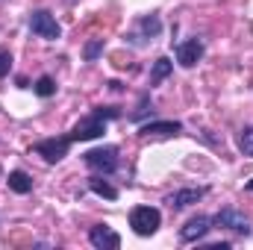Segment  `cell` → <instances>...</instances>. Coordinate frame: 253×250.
Returning <instances> with one entry per match:
<instances>
[{
    "label": "cell",
    "mask_w": 253,
    "mask_h": 250,
    "mask_svg": "<svg viewBox=\"0 0 253 250\" xmlns=\"http://www.w3.org/2000/svg\"><path fill=\"white\" fill-rule=\"evenodd\" d=\"M94 112H97L100 118H106V121H109V118H118V109H109V106H106V109H94Z\"/></svg>",
    "instance_id": "obj_21"
},
{
    "label": "cell",
    "mask_w": 253,
    "mask_h": 250,
    "mask_svg": "<svg viewBox=\"0 0 253 250\" xmlns=\"http://www.w3.org/2000/svg\"><path fill=\"white\" fill-rule=\"evenodd\" d=\"M141 30H144V33H150V36H156V33L162 30V24H159V18H156V15H150V18H144V21H141Z\"/></svg>",
    "instance_id": "obj_19"
},
{
    "label": "cell",
    "mask_w": 253,
    "mask_h": 250,
    "mask_svg": "<svg viewBox=\"0 0 253 250\" xmlns=\"http://www.w3.org/2000/svg\"><path fill=\"white\" fill-rule=\"evenodd\" d=\"M212 224H218V227H227V230H233V233H239V236H251V218L245 215V212H239V209H221L215 218H212Z\"/></svg>",
    "instance_id": "obj_5"
},
{
    "label": "cell",
    "mask_w": 253,
    "mask_h": 250,
    "mask_svg": "<svg viewBox=\"0 0 253 250\" xmlns=\"http://www.w3.org/2000/svg\"><path fill=\"white\" fill-rule=\"evenodd\" d=\"M212 230V218L209 215H194L191 221H186V227L180 230V239L189 245V242H200L206 233Z\"/></svg>",
    "instance_id": "obj_8"
},
{
    "label": "cell",
    "mask_w": 253,
    "mask_h": 250,
    "mask_svg": "<svg viewBox=\"0 0 253 250\" xmlns=\"http://www.w3.org/2000/svg\"><path fill=\"white\" fill-rule=\"evenodd\" d=\"M30 30H33L39 39H47V42H56V39L62 36L56 18H53L47 9H36V12L30 15Z\"/></svg>",
    "instance_id": "obj_3"
},
{
    "label": "cell",
    "mask_w": 253,
    "mask_h": 250,
    "mask_svg": "<svg viewBox=\"0 0 253 250\" xmlns=\"http://www.w3.org/2000/svg\"><path fill=\"white\" fill-rule=\"evenodd\" d=\"M9 188H12L15 194H30V191H33V180H30V174H24V171H12V174H9Z\"/></svg>",
    "instance_id": "obj_12"
},
{
    "label": "cell",
    "mask_w": 253,
    "mask_h": 250,
    "mask_svg": "<svg viewBox=\"0 0 253 250\" xmlns=\"http://www.w3.org/2000/svg\"><path fill=\"white\" fill-rule=\"evenodd\" d=\"M33 91L39 94V97H50V94H56V83H53V77H39L36 80V85H33Z\"/></svg>",
    "instance_id": "obj_15"
},
{
    "label": "cell",
    "mask_w": 253,
    "mask_h": 250,
    "mask_svg": "<svg viewBox=\"0 0 253 250\" xmlns=\"http://www.w3.org/2000/svg\"><path fill=\"white\" fill-rule=\"evenodd\" d=\"M118 147H112V144H106V147H94V150H88L85 153V165L91 168V171H100V174H115L118 171Z\"/></svg>",
    "instance_id": "obj_2"
},
{
    "label": "cell",
    "mask_w": 253,
    "mask_h": 250,
    "mask_svg": "<svg viewBox=\"0 0 253 250\" xmlns=\"http://www.w3.org/2000/svg\"><path fill=\"white\" fill-rule=\"evenodd\" d=\"M103 132H106V118H100L97 112H91V115H85L80 124L74 126L71 141H91V138H100Z\"/></svg>",
    "instance_id": "obj_4"
},
{
    "label": "cell",
    "mask_w": 253,
    "mask_h": 250,
    "mask_svg": "<svg viewBox=\"0 0 253 250\" xmlns=\"http://www.w3.org/2000/svg\"><path fill=\"white\" fill-rule=\"evenodd\" d=\"M100 50H103V39H91V42L85 44V59L94 62V59L100 56Z\"/></svg>",
    "instance_id": "obj_17"
},
{
    "label": "cell",
    "mask_w": 253,
    "mask_h": 250,
    "mask_svg": "<svg viewBox=\"0 0 253 250\" xmlns=\"http://www.w3.org/2000/svg\"><path fill=\"white\" fill-rule=\"evenodd\" d=\"M183 129L180 121H150V124H144L138 129V135H144V138H150V135H159V138H168V135H177Z\"/></svg>",
    "instance_id": "obj_10"
},
{
    "label": "cell",
    "mask_w": 253,
    "mask_h": 250,
    "mask_svg": "<svg viewBox=\"0 0 253 250\" xmlns=\"http://www.w3.org/2000/svg\"><path fill=\"white\" fill-rule=\"evenodd\" d=\"M147 112H153V103H150L147 97H141V103H138V109H135V112L129 115V121H141V118H144Z\"/></svg>",
    "instance_id": "obj_18"
},
{
    "label": "cell",
    "mask_w": 253,
    "mask_h": 250,
    "mask_svg": "<svg viewBox=\"0 0 253 250\" xmlns=\"http://www.w3.org/2000/svg\"><path fill=\"white\" fill-rule=\"evenodd\" d=\"M88 188L94 191V194H100V197H106V200H115L118 197V188L109 186L106 180H100V177H94V180H88Z\"/></svg>",
    "instance_id": "obj_14"
},
{
    "label": "cell",
    "mask_w": 253,
    "mask_h": 250,
    "mask_svg": "<svg viewBox=\"0 0 253 250\" xmlns=\"http://www.w3.org/2000/svg\"><path fill=\"white\" fill-rule=\"evenodd\" d=\"M203 42L200 39H189V42H183V44H177V62L183 65V68H194V65L203 59Z\"/></svg>",
    "instance_id": "obj_9"
},
{
    "label": "cell",
    "mask_w": 253,
    "mask_h": 250,
    "mask_svg": "<svg viewBox=\"0 0 253 250\" xmlns=\"http://www.w3.org/2000/svg\"><path fill=\"white\" fill-rule=\"evenodd\" d=\"M203 194H206V188H180V191H174L165 203H168L171 209H186V206H191V203L203 200Z\"/></svg>",
    "instance_id": "obj_11"
},
{
    "label": "cell",
    "mask_w": 253,
    "mask_h": 250,
    "mask_svg": "<svg viewBox=\"0 0 253 250\" xmlns=\"http://www.w3.org/2000/svg\"><path fill=\"white\" fill-rule=\"evenodd\" d=\"M239 147H242L245 156L253 159V126H245V129L239 132Z\"/></svg>",
    "instance_id": "obj_16"
},
{
    "label": "cell",
    "mask_w": 253,
    "mask_h": 250,
    "mask_svg": "<svg viewBox=\"0 0 253 250\" xmlns=\"http://www.w3.org/2000/svg\"><path fill=\"white\" fill-rule=\"evenodd\" d=\"M248 191H253V180H251V183H248Z\"/></svg>",
    "instance_id": "obj_22"
},
{
    "label": "cell",
    "mask_w": 253,
    "mask_h": 250,
    "mask_svg": "<svg viewBox=\"0 0 253 250\" xmlns=\"http://www.w3.org/2000/svg\"><path fill=\"white\" fill-rule=\"evenodd\" d=\"M171 71H174V62H171V59H165V56H162V59H156V62H153V71H150V85L162 83Z\"/></svg>",
    "instance_id": "obj_13"
},
{
    "label": "cell",
    "mask_w": 253,
    "mask_h": 250,
    "mask_svg": "<svg viewBox=\"0 0 253 250\" xmlns=\"http://www.w3.org/2000/svg\"><path fill=\"white\" fill-rule=\"evenodd\" d=\"M68 147H71V135L68 138H44V141H39L36 144V153L44 159V162H59L68 156Z\"/></svg>",
    "instance_id": "obj_6"
},
{
    "label": "cell",
    "mask_w": 253,
    "mask_h": 250,
    "mask_svg": "<svg viewBox=\"0 0 253 250\" xmlns=\"http://www.w3.org/2000/svg\"><path fill=\"white\" fill-rule=\"evenodd\" d=\"M9 68H12V56H9L6 50H0V77H6Z\"/></svg>",
    "instance_id": "obj_20"
},
{
    "label": "cell",
    "mask_w": 253,
    "mask_h": 250,
    "mask_svg": "<svg viewBox=\"0 0 253 250\" xmlns=\"http://www.w3.org/2000/svg\"><path fill=\"white\" fill-rule=\"evenodd\" d=\"M88 242L97 250H118L121 248V236L112 227H103V224H97V227L88 230Z\"/></svg>",
    "instance_id": "obj_7"
},
{
    "label": "cell",
    "mask_w": 253,
    "mask_h": 250,
    "mask_svg": "<svg viewBox=\"0 0 253 250\" xmlns=\"http://www.w3.org/2000/svg\"><path fill=\"white\" fill-rule=\"evenodd\" d=\"M159 224H162L159 209H153V206H135V209H129V227H132L135 236H153L159 230Z\"/></svg>",
    "instance_id": "obj_1"
}]
</instances>
